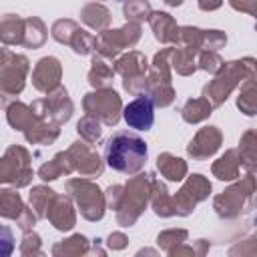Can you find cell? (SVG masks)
<instances>
[{
    "mask_svg": "<svg viewBox=\"0 0 257 257\" xmlns=\"http://www.w3.org/2000/svg\"><path fill=\"white\" fill-rule=\"evenodd\" d=\"M122 118L131 128L149 131L155 122V102L149 94H139L122 108Z\"/></svg>",
    "mask_w": 257,
    "mask_h": 257,
    "instance_id": "2",
    "label": "cell"
},
{
    "mask_svg": "<svg viewBox=\"0 0 257 257\" xmlns=\"http://www.w3.org/2000/svg\"><path fill=\"white\" fill-rule=\"evenodd\" d=\"M14 251V235L8 227L0 225V257H8Z\"/></svg>",
    "mask_w": 257,
    "mask_h": 257,
    "instance_id": "3",
    "label": "cell"
},
{
    "mask_svg": "<svg viewBox=\"0 0 257 257\" xmlns=\"http://www.w3.org/2000/svg\"><path fill=\"white\" fill-rule=\"evenodd\" d=\"M147 143L135 133H114L104 145V161L112 171L139 173L147 163Z\"/></svg>",
    "mask_w": 257,
    "mask_h": 257,
    "instance_id": "1",
    "label": "cell"
}]
</instances>
